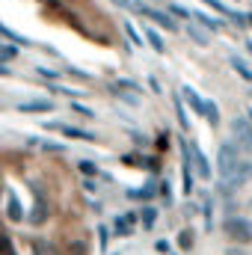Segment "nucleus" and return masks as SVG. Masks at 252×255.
<instances>
[{
	"mask_svg": "<svg viewBox=\"0 0 252 255\" xmlns=\"http://www.w3.org/2000/svg\"><path fill=\"white\" fill-rule=\"evenodd\" d=\"M181 95H184V101H187L190 107L199 113V116H205V122L211 128H220V110H217V104L214 101H208V98H199L190 86H184L181 89Z\"/></svg>",
	"mask_w": 252,
	"mask_h": 255,
	"instance_id": "1",
	"label": "nucleus"
},
{
	"mask_svg": "<svg viewBox=\"0 0 252 255\" xmlns=\"http://www.w3.org/2000/svg\"><path fill=\"white\" fill-rule=\"evenodd\" d=\"M232 142L241 154L252 157V125L247 122V116H238L232 122Z\"/></svg>",
	"mask_w": 252,
	"mask_h": 255,
	"instance_id": "2",
	"label": "nucleus"
},
{
	"mask_svg": "<svg viewBox=\"0 0 252 255\" xmlns=\"http://www.w3.org/2000/svg\"><path fill=\"white\" fill-rule=\"evenodd\" d=\"M226 235L241 241V244H247V241H252V223L244 220V217H229L226 220Z\"/></svg>",
	"mask_w": 252,
	"mask_h": 255,
	"instance_id": "3",
	"label": "nucleus"
},
{
	"mask_svg": "<svg viewBox=\"0 0 252 255\" xmlns=\"http://www.w3.org/2000/svg\"><path fill=\"white\" fill-rule=\"evenodd\" d=\"M142 15H148L157 27H163V30H169V33H175V30H178V24L172 21V15H169V12H160V9H148V6H142Z\"/></svg>",
	"mask_w": 252,
	"mask_h": 255,
	"instance_id": "4",
	"label": "nucleus"
},
{
	"mask_svg": "<svg viewBox=\"0 0 252 255\" xmlns=\"http://www.w3.org/2000/svg\"><path fill=\"white\" fill-rule=\"evenodd\" d=\"M190 160H193L196 172L208 181V178H211V163H208V157L202 154V148H199V145H193V142H190Z\"/></svg>",
	"mask_w": 252,
	"mask_h": 255,
	"instance_id": "5",
	"label": "nucleus"
},
{
	"mask_svg": "<svg viewBox=\"0 0 252 255\" xmlns=\"http://www.w3.org/2000/svg\"><path fill=\"white\" fill-rule=\"evenodd\" d=\"M33 193H36V205H33V214L27 217L33 226H42L45 220H48V202H45V196H42V190H36L33 187Z\"/></svg>",
	"mask_w": 252,
	"mask_h": 255,
	"instance_id": "6",
	"label": "nucleus"
},
{
	"mask_svg": "<svg viewBox=\"0 0 252 255\" xmlns=\"http://www.w3.org/2000/svg\"><path fill=\"white\" fill-rule=\"evenodd\" d=\"M193 21H199L208 33H220V30L226 27L220 18H214V15H208V12H202V9H196V12H193Z\"/></svg>",
	"mask_w": 252,
	"mask_h": 255,
	"instance_id": "7",
	"label": "nucleus"
},
{
	"mask_svg": "<svg viewBox=\"0 0 252 255\" xmlns=\"http://www.w3.org/2000/svg\"><path fill=\"white\" fill-rule=\"evenodd\" d=\"M6 220H12V223H21L24 220V211H21V202H18L15 193L6 196Z\"/></svg>",
	"mask_w": 252,
	"mask_h": 255,
	"instance_id": "8",
	"label": "nucleus"
},
{
	"mask_svg": "<svg viewBox=\"0 0 252 255\" xmlns=\"http://www.w3.org/2000/svg\"><path fill=\"white\" fill-rule=\"evenodd\" d=\"M133 223H136V214H125V217H119V220L113 223V232L122 235V238H130V235H133Z\"/></svg>",
	"mask_w": 252,
	"mask_h": 255,
	"instance_id": "9",
	"label": "nucleus"
},
{
	"mask_svg": "<svg viewBox=\"0 0 252 255\" xmlns=\"http://www.w3.org/2000/svg\"><path fill=\"white\" fill-rule=\"evenodd\" d=\"M0 39H3V42H12L15 48H30V39H27V36L9 30V27H3V24H0Z\"/></svg>",
	"mask_w": 252,
	"mask_h": 255,
	"instance_id": "10",
	"label": "nucleus"
},
{
	"mask_svg": "<svg viewBox=\"0 0 252 255\" xmlns=\"http://www.w3.org/2000/svg\"><path fill=\"white\" fill-rule=\"evenodd\" d=\"M33 255H60V247L48 238H36L33 241Z\"/></svg>",
	"mask_w": 252,
	"mask_h": 255,
	"instance_id": "11",
	"label": "nucleus"
},
{
	"mask_svg": "<svg viewBox=\"0 0 252 255\" xmlns=\"http://www.w3.org/2000/svg\"><path fill=\"white\" fill-rule=\"evenodd\" d=\"M18 110H21V113H51V110H54V101L39 98V101H27V104H21Z\"/></svg>",
	"mask_w": 252,
	"mask_h": 255,
	"instance_id": "12",
	"label": "nucleus"
},
{
	"mask_svg": "<svg viewBox=\"0 0 252 255\" xmlns=\"http://www.w3.org/2000/svg\"><path fill=\"white\" fill-rule=\"evenodd\" d=\"M187 36L196 42V45H202V48H208V42H211V36H208V30H202L196 21H190L187 24Z\"/></svg>",
	"mask_w": 252,
	"mask_h": 255,
	"instance_id": "13",
	"label": "nucleus"
},
{
	"mask_svg": "<svg viewBox=\"0 0 252 255\" xmlns=\"http://www.w3.org/2000/svg\"><path fill=\"white\" fill-rule=\"evenodd\" d=\"M229 63H232V68H235L244 80H250V83H252V65L247 63V60H241V57H235V54H232V57H229Z\"/></svg>",
	"mask_w": 252,
	"mask_h": 255,
	"instance_id": "14",
	"label": "nucleus"
},
{
	"mask_svg": "<svg viewBox=\"0 0 252 255\" xmlns=\"http://www.w3.org/2000/svg\"><path fill=\"white\" fill-rule=\"evenodd\" d=\"M142 39H145V42H148V45H151V48H154L157 54H163V51H166V45H163V39L157 36V30H154V27H145Z\"/></svg>",
	"mask_w": 252,
	"mask_h": 255,
	"instance_id": "15",
	"label": "nucleus"
},
{
	"mask_svg": "<svg viewBox=\"0 0 252 255\" xmlns=\"http://www.w3.org/2000/svg\"><path fill=\"white\" fill-rule=\"evenodd\" d=\"M57 128L60 133H65V136H74V139H95L92 133H86V130H80V128H71V125H51Z\"/></svg>",
	"mask_w": 252,
	"mask_h": 255,
	"instance_id": "16",
	"label": "nucleus"
},
{
	"mask_svg": "<svg viewBox=\"0 0 252 255\" xmlns=\"http://www.w3.org/2000/svg\"><path fill=\"white\" fill-rule=\"evenodd\" d=\"M15 57H18V48H15V45H6V42H0V65L12 63Z\"/></svg>",
	"mask_w": 252,
	"mask_h": 255,
	"instance_id": "17",
	"label": "nucleus"
},
{
	"mask_svg": "<svg viewBox=\"0 0 252 255\" xmlns=\"http://www.w3.org/2000/svg\"><path fill=\"white\" fill-rule=\"evenodd\" d=\"M154 193H157L154 181H148V184H145V190H127V199H151Z\"/></svg>",
	"mask_w": 252,
	"mask_h": 255,
	"instance_id": "18",
	"label": "nucleus"
},
{
	"mask_svg": "<svg viewBox=\"0 0 252 255\" xmlns=\"http://www.w3.org/2000/svg\"><path fill=\"white\" fill-rule=\"evenodd\" d=\"M175 113H178V122H181V128L184 130H190V119H187V110H184V101L175 95Z\"/></svg>",
	"mask_w": 252,
	"mask_h": 255,
	"instance_id": "19",
	"label": "nucleus"
},
{
	"mask_svg": "<svg viewBox=\"0 0 252 255\" xmlns=\"http://www.w3.org/2000/svg\"><path fill=\"white\" fill-rule=\"evenodd\" d=\"M154 223H157V211L154 208H142V226L145 229H154Z\"/></svg>",
	"mask_w": 252,
	"mask_h": 255,
	"instance_id": "20",
	"label": "nucleus"
},
{
	"mask_svg": "<svg viewBox=\"0 0 252 255\" xmlns=\"http://www.w3.org/2000/svg\"><path fill=\"white\" fill-rule=\"evenodd\" d=\"M0 255H18L12 241H9V235H3V232H0Z\"/></svg>",
	"mask_w": 252,
	"mask_h": 255,
	"instance_id": "21",
	"label": "nucleus"
},
{
	"mask_svg": "<svg viewBox=\"0 0 252 255\" xmlns=\"http://www.w3.org/2000/svg\"><path fill=\"white\" fill-rule=\"evenodd\" d=\"M122 27H125L127 39H130V42H133V45H136V48H139V45H142V36H139V33H136V30H133V24H130V21H125V24H122Z\"/></svg>",
	"mask_w": 252,
	"mask_h": 255,
	"instance_id": "22",
	"label": "nucleus"
},
{
	"mask_svg": "<svg viewBox=\"0 0 252 255\" xmlns=\"http://www.w3.org/2000/svg\"><path fill=\"white\" fill-rule=\"evenodd\" d=\"M98 235H101V253H107V244H110V238H113V232H110L107 226H98Z\"/></svg>",
	"mask_w": 252,
	"mask_h": 255,
	"instance_id": "23",
	"label": "nucleus"
},
{
	"mask_svg": "<svg viewBox=\"0 0 252 255\" xmlns=\"http://www.w3.org/2000/svg\"><path fill=\"white\" fill-rule=\"evenodd\" d=\"M36 71H39L42 77H48V80H60V74H63V71H54V68H45V65H36Z\"/></svg>",
	"mask_w": 252,
	"mask_h": 255,
	"instance_id": "24",
	"label": "nucleus"
},
{
	"mask_svg": "<svg viewBox=\"0 0 252 255\" xmlns=\"http://www.w3.org/2000/svg\"><path fill=\"white\" fill-rule=\"evenodd\" d=\"M116 6H122V9H133V12H142V3H136V0H113Z\"/></svg>",
	"mask_w": 252,
	"mask_h": 255,
	"instance_id": "25",
	"label": "nucleus"
},
{
	"mask_svg": "<svg viewBox=\"0 0 252 255\" xmlns=\"http://www.w3.org/2000/svg\"><path fill=\"white\" fill-rule=\"evenodd\" d=\"M71 110H74V113H80V116H83V119H95V113H92V110H89V107H83V104H77V101H74V104H71Z\"/></svg>",
	"mask_w": 252,
	"mask_h": 255,
	"instance_id": "26",
	"label": "nucleus"
},
{
	"mask_svg": "<svg viewBox=\"0 0 252 255\" xmlns=\"http://www.w3.org/2000/svg\"><path fill=\"white\" fill-rule=\"evenodd\" d=\"M71 255H86V238H83V241H74V244H71Z\"/></svg>",
	"mask_w": 252,
	"mask_h": 255,
	"instance_id": "27",
	"label": "nucleus"
},
{
	"mask_svg": "<svg viewBox=\"0 0 252 255\" xmlns=\"http://www.w3.org/2000/svg\"><path fill=\"white\" fill-rule=\"evenodd\" d=\"M77 169H80L83 175H95V166H92V160H80V163H77Z\"/></svg>",
	"mask_w": 252,
	"mask_h": 255,
	"instance_id": "28",
	"label": "nucleus"
},
{
	"mask_svg": "<svg viewBox=\"0 0 252 255\" xmlns=\"http://www.w3.org/2000/svg\"><path fill=\"white\" fill-rule=\"evenodd\" d=\"M119 89H130V92H136L139 86H136L133 80H119Z\"/></svg>",
	"mask_w": 252,
	"mask_h": 255,
	"instance_id": "29",
	"label": "nucleus"
},
{
	"mask_svg": "<svg viewBox=\"0 0 252 255\" xmlns=\"http://www.w3.org/2000/svg\"><path fill=\"white\" fill-rule=\"evenodd\" d=\"M160 196H163L166 202L172 199V193H169V181H160Z\"/></svg>",
	"mask_w": 252,
	"mask_h": 255,
	"instance_id": "30",
	"label": "nucleus"
},
{
	"mask_svg": "<svg viewBox=\"0 0 252 255\" xmlns=\"http://www.w3.org/2000/svg\"><path fill=\"white\" fill-rule=\"evenodd\" d=\"M148 86H151V92H154V95H157V92H160V80H157V77H154V74H151V77H148Z\"/></svg>",
	"mask_w": 252,
	"mask_h": 255,
	"instance_id": "31",
	"label": "nucleus"
},
{
	"mask_svg": "<svg viewBox=\"0 0 252 255\" xmlns=\"http://www.w3.org/2000/svg\"><path fill=\"white\" fill-rule=\"evenodd\" d=\"M57 92H65V95H68V98H77V95H83V92H77V89H68V86H60V89H57Z\"/></svg>",
	"mask_w": 252,
	"mask_h": 255,
	"instance_id": "32",
	"label": "nucleus"
},
{
	"mask_svg": "<svg viewBox=\"0 0 252 255\" xmlns=\"http://www.w3.org/2000/svg\"><path fill=\"white\" fill-rule=\"evenodd\" d=\"M181 247H184V250H190V247H193V238H190V232H184V235H181Z\"/></svg>",
	"mask_w": 252,
	"mask_h": 255,
	"instance_id": "33",
	"label": "nucleus"
},
{
	"mask_svg": "<svg viewBox=\"0 0 252 255\" xmlns=\"http://www.w3.org/2000/svg\"><path fill=\"white\" fill-rule=\"evenodd\" d=\"M154 250H157V253H166L169 247H166V241H157V244H154Z\"/></svg>",
	"mask_w": 252,
	"mask_h": 255,
	"instance_id": "34",
	"label": "nucleus"
},
{
	"mask_svg": "<svg viewBox=\"0 0 252 255\" xmlns=\"http://www.w3.org/2000/svg\"><path fill=\"white\" fill-rule=\"evenodd\" d=\"M83 187H86V193H95L98 187H95V181H83Z\"/></svg>",
	"mask_w": 252,
	"mask_h": 255,
	"instance_id": "35",
	"label": "nucleus"
},
{
	"mask_svg": "<svg viewBox=\"0 0 252 255\" xmlns=\"http://www.w3.org/2000/svg\"><path fill=\"white\" fill-rule=\"evenodd\" d=\"M0 77H9V68L6 65H0Z\"/></svg>",
	"mask_w": 252,
	"mask_h": 255,
	"instance_id": "36",
	"label": "nucleus"
},
{
	"mask_svg": "<svg viewBox=\"0 0 252 255\" xmlns=\"http://www.w3.org/2000/svg\"><path fill=\"white\" fill-rule=\"evenodd\" d=\"M247 54H252V39L247 42Z\"/></svg>",
	"mask_w": 252,
	"mask_h": 255,
	"instance_id": "37",
	"label": "nucleus"
},
{
	"mask_svg": "<svg viewBox=\"0 0 252 255\" xmlns=\"http://www.w3.org/2000/svg\"><path fill=\"white\" fill-rule=\"evenodd\" d=\"M247 122H250V125H252V110H250V113H247Z\"/></svg>",
	"mask_w": 252,
	"mask_h": 255,
	"instance_id": "38",
	"label": "nucleus"
},
{
	"mask_svg": "<svg viewBox=\"0 0 252 255\" xmlns=\"http://www.w3.org/2000/svg\"><path fill=\"white\" fill-rule=\"evenodd\" d=\"M250 24H252V15H250Z\"/></svg>",
	"mask_w": 252,
	"mask_h": 255,
	"instance_id": "39",
	"label": "nucleus"
}]
</instances>
